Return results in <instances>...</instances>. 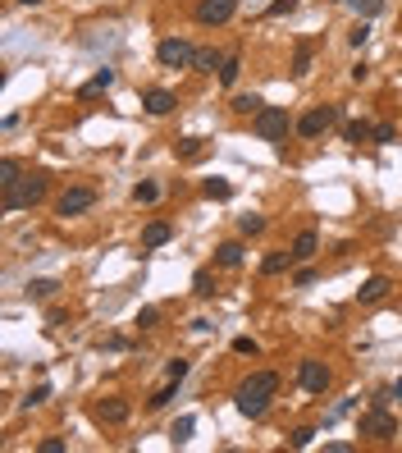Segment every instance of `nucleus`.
I'll use <instances>...</instances> for the list:
<instances>
[{
    "mask_svg": "<svg viewBox=\"0 0 402 453\" xmlns=\"http://www.w3.org/2000/svg\"><path fill=\"white\" fill-rule=\"evenodd\" d=\"M274 394H279V376H274V371H256V376H247L238 385L233 403H238L242 417H265V408H270Z\"/></svg>",
    "mask_w": 402,
    "mask_h": 453,
    "instance_id": "obj_1",
    "label": "nucleus"
},
{
    "mask_svg": "<svg viewBox=\"0 0 402 453\" xmlns=\"http://www.w3.org/2000/svg\"><path fill=\"white\" fill-rule=\"evenodd\" d=\"M51 192V174H23L19 183H10V188H0V206H5V215H14V211H28L37 206V201Z\"/></svg>",
    "mask_w": 402,
    "mask_h": 453,
    "instance_id": "obj_2",
    "label": "nucleus"
},
{
    "mask_svg": "<svg viewBox=\"0 0 402 453\" xmlns=\"http://www.w3.org/2000/svg\"><path fill=\"white\" fill-rule=\"evenodd\" d=\"M251 129H256V138H261V142H283V138H288L297 124H293V115L283 110V106H261V110L251 115Z\"/></svg>",
    "mask_w": 402,
    "mask_h": 453,
    "instance_id": "obj_3",
    "label": "nucleus"
},
{
    "mask_svg": "<svg viewBox=\"0 0 402 453\" xmlns=\"http://www.w3.org/2000/svg\"><path fill=\"white\" fill-rule=\"evenodd\" d=\"M357 435L361 440H393V435H398V417H393L389 408H384V403H375V408H366L357 417Z\"/></svg>",
    "mask_w": 402,
    "mask_h": 453,
    "instance_id": "obj_4",
    "label": "nucleus"
},
{
    "mask_svg": "<svg viewBox=\"0 0 402 453\" xmlns=\"http://www.w3.org/2000/svg\"><path fill=\"white\" fill-rule=\"evenodd\" d=\"M192 56H196V46L187 42V37H165V42L156 46V60H160L165 69H192Z\"/></svg>",
    "mask_w": 402,
    "mask_h": 453,
    "instance_id": "obj_5",
    "label": "nucleus"
},
{
    "mask_svg": "<svg viewBox=\"0 0 402 453\" xmlns=\"http://www.w3.org/2000/svg\"><path fill=\"white\" fill-rule=\"evenodd\" d=\"M92 206H97V192L83 188V183H78V188H65L55 197V215H60V220H74V215H83V211H92Z\"/></svg>",
    "mask_w": 402,
    "mask_h": 453,
    "instance_id": "obj_6",
    "label": "nucleus"
},
{
    "mask_svg": "<svg viewBox=\"0 0 402 453\" xmlns=\"http://www.w3.org/2000/svg\"><path fill=\"white\" fill-rule=\"evenodd\" d=\"M338 124V106H311V110L297 120V138H320Z\"/></svg>",
    "mask_w": 402,
    "mask_h": 453,
    "instance_id": "obj_7",
    "label": "nucleus"
},
{
    "mask_svg": "<svg viewBox=\"0 0 402 453\" xmlns=\"http://www.w3.org/2000/svg\"><path fill=\"white\" fill-rule=\"evenodd\" d=\"M329 366L325 362H315V357H306V362H297V385L306 389V394H325L329 389Z\"/></svg>",
    "mask_w": 402,
    "mask_h": 453,
    "instance_id": "obj_8",
    "label": "nucleus"
},
{
    "mask_svg": "<svg viewBox=\"0 0 402 453\" xmlns=\"http://www.w3.org/2000/svg\"><path fill=\"white\" fill-rule=\"evenodd\" d=\"M238 14V0H196V23L201 28H219Z\"/></svg>",
    "mask_w": 402,
    "mask_h": 453,
    "instance_id": "obj_9",
    "label": "nucleus"
},
{
    "mask_svg": "<svg viewBox=\"0 0 402 453\" xmlns=\"http://www.w3.org/2000/svg\"><path fill=\"white\" fill-rule=\"evenodd\" d=\"M92 417H97L101 426H124V421L133 417V403L119 398V394H110V398H101L97 408H92Z\"/></svg>",
    "mask_w": 402,
    "mask_h": 453,
    "instance_id": "obj_10",
    "label": "nucleus"
},
{
    "mask_svg": "<svg viewBox=\"0 0 402 453\" xmlns=\"http://www.w3.org/2000/svg\"><path fill=\"white\" fill-rule=\"evenodd\" d=\"M142 106H146V115H169L178 106V97L169 88H146L142 92Z\"/></svg>",
    "mask_w": 402,
    "mask_h": 453,
    "instance_id": "obj_11",
    "label": "nucleus"
},
{
    "mask_svg": "<svg viewBox=\"0 0 402 453\" xmlns=\"http://www.w3.org/2000/svg\"><path fill=\"white\" fill-rule=\"evenodd\" d=\"M288 252H293V261H297V265H306L315 252H320V233H315V229H302V233L293 238V247H288Z\"/></svg>",
    "mask_w": 402,
    "mask_h": 453,
    "instance_id": "obj_12",
    "label": "nucleus"
},
{
    "mask_svg": "<svg viewBox=\"0 0 402 453\" xmlns=\"http://www.w3.org/2000/svg\"><path fill=\"white\" fill-rule=\"evenodd\" d=\"M389 275H370L366 279V284H361L357 288V302H384V298H389Z\"/></svg>",
    "mask_w": 402,
    "mask_h": 453,
    "instance_id": "obj_13",
    "label": "nucleus"
},
{
    "mask_svg": "<svg viewBox=\"0 0 402 453\" xmlns=\"http://www.w3.org/2000/svg\"><path fill=\"white\" fill-rule=\"evenodd\" d=\"M242 256H247V247H242L238 238H228V243H219V247H215V265H224V270H238Z\"/></svg>",
    "mask_w": 402,
    "mask_h": 453,
    "instance_id": "obj_14",
    "label": "nucleus"
},
{
    "mask_svg": "<svg viewBox=\"0 0 402 453\" xmlns=\"http://www.w3.org/2000/svg\"><path fill=\"white\" fill-rule=\"evenodd\" d=\"M169 238H174V224H165V220H151L142 229V247H165Z\"/></svg>",
    "mask_w": 402,
    "mask_h": 453,
    "instance_id": "obj_15",
    "label": "nucleus"
},
{
    "mask_svg": "<svg viewBox=\"0 0 402 453\" xmlns=\"http://www.w3.org/2000/svg\"><path fill=\"white\" fill-rule=\"evenodd\" d=\"M219 65H224V56H219L215 46H201V51L192 56V69H196V74H215Z\"/></svg>",
    "mask_w": 402,
    "mask_h": 453,
    "instance_id": "obj_16",
    "label": "nucleus"
},
{
    "mask_svg": "<svg viewBox=\"0 0 402 453\" xmlns=\"http://www.w3.org/2000/svg\"><path fill=\"white\" fill-rule=\"evenodd\" d=\"M110 88H115V69H101L92 83H83V88H78V97L87 101V97H97V92H110Z\"/></svg>",
    "mask_w": 402,
    "mask_h": 453,
    "instance_id": "obj_17",
    "label": "nucleus"
},
{
    "mask_svg": "<svg viewBox=\"0 0 402 453\" xmlns=\"http://www.w3.org/2000/svg\"><path fill=\"white\" fill-rule=\"evenodd\" d=\"M370 138H375V124H366V120H352L348 129H343V142H352V147L370 142Z\"/></svg>",
    "mask_w": 402,
    "mask_h": 453,
    "instance_id": "obj_18",
    "label": "nucleus"
},
{
    "mask_svg": "<svg viewBox=\"0 0 402 453\" xmlns=\"http://www.w3.org/2000/svg\"><path fill=\"white\" fill-rule=\"evenodd\" d=\"M261 106H265V101L256 97V92H238V97H233V106H228V110H233V115H256V110H261Z\"/></svg>",
    "mask_w": 402,
    "mask_h": 453,
    "instance_id": "obj_19",
    "label": "nucleus"
},
{
    "mask_svg": "<svg viewBox=\"0 0 402 453\" xmlns=\"http://www.w3.org/2000/svg\"><path fill=\"white\" fill-rule=\"evenodd\" d=\"M288 265H297V261H293V252H270V256L261 261V270H265V275H283Z\"/></svg>",
    "mask_w": 402,
    "mask_h": 453,
    "instance_id": "obj_20",
    "label": "nucleus"
},
{
    "mask_svg": "<svg viewBox=\"0 0 402 453\" xmlns=\"http://www.w3.org/2000/svg\"><path fill=\"white\" fill-rule=\"evenodd\" d=\"M133 201H137V206H156V201H160V183H151V179L137 183V188H133Z\"/></svg>",
    "mask_w": 402,
    "mask_h": 453,
    "instance_id": "obj_21",
    "label": "nucleus"
},
{
    "mask_svg": "<svg viewBox=\"0 0 402 453\" xmlns=\"http://www.w3.org/2000/svg\"><path fill=\"white\" fill-rule=\"evenodd\" d=\"M55 293H60V279H33V284H28V298H37V302L55 298Z\"/></svg>",
    "mask_w": 402,
    "mask_h": 453,
    "instance_id": "obj_22",
    "label": "nucleus"
},
{
    "mask_svg": "<svg viewBox=\"0 0 402 453\" xmlns=\"http://www.w3.org/2000/svg\"><path fill=\"white\" fill-rule=\"evenodd\" d=\"M19 179H23V165L14 160V156H5V160H0V188H10V183H19Z\"/></svg>",
    "mask_w": 402,
    "mask_h": 453,
    "instance_id": "obj_23",
    "label": "nucleus"
},
{
    "mask_svg": "<svg viewBox=\"0 0 402 453\" xmlns=\"http://www.w3.org/2000/svg\"><path fill=\"white\" fill-rule=\"evenodd\" d=\"M192 293L196 298H215V275H210V270H196L192 275Z\"/></svg>",
    "mask_w": 402,
    "mask_h": 453,
    "instance_id": "obj_24",
    "label": "nucleus"
},
{
    "mask_svg": "<svg viewBox=\"0 0 402 453\" xmlns=\"http://www.w3.org/2000/svg\"><path fill=\"white\" fill-rule=\"evenodd\" d=\"M238 69H242L238 56H224V65H219V88H233V83H238Z\"/></svg>",
    "mask_w": 402,
    "mask_h": 453,
    "instance_id": "obj_25",
    "label": "nucleus"
},
{
    "mask_svg": "<svg viewBox=\"0 0 402 453\" xmlns=\"http://www.w3.org/2000/svg\"><path fill=\"white\" fill-rule=\"evenodd\" d=\"M174 389H178V380H165V385H160V389H156V394H151V398H146V408H151V412H160V408H165V403H169V398H174Z\"/></svg>",
    "mask_w": 402,
    "mask_h": 453,
    "instance_id": "obj_26",
    "label": "nucleus"
},
{
    "mask_svg": "<svg viewBox=\"0 0 402 453\" xmlns=\"http://www.w3.org/2000/svg\"><path fill=\"white\" fill-rule=\"evenodd\" d=\"M192 431H196V417H178L174 431H169V440H174V444H187V440H192Z\"/></svg>",
    "mask_w": 402,
    "mask_h": 453,
    "instance_id": "obj_27",
    "label": "nucleus"
},
{
    "mask_svg": "<svg viewBox=\"0 0 402 453\" xmlns=\"http://www.w3.org/2000/svg\"><path fill=\"white\" fill-rule=\"evenodd\" d=\"M306 69H311V46L297 42V51H293V78H302Z\"/></svg>",
    "mask_w": 402,
    "mask_h": 453,
    "instance_id": "obj_28",
    "label": "nucleus"
},
{
    "mask_svg": "<svg viewBox=\"0 0 402 453\" xmlns=\"http://www.w3.org/2000/svg\"><path fill=\"white\" fill-rule=\"evenodd\" d=\"M265 224H270L265 215H242V220H238V233H242V238H251V233H265Z\"/></svg>",
    "mask_w": 402,
    "mask_h": 453,
    "instance_id": "obj_29",
    "label": "nucleus"
},
{
    "mask_svg": "<svg viewBox=\"0 0 402 453\" xmlns=\"http://www.w3.org/2000/svg\"><path fill=\"white\" fill-rule=\"evenodd\" d=\"M206 197L228 201V197H233V183H224V179H206Z\"/></svg>",
    "mask_w": 402,
    "mask_h": 453,
    "instance_id": "obj_30",
    "label": "nucleus"
},
{
    "mask_svg": "<svg viewBox=\"0 0 402 453\" xmlns=\"http://www.w3.org/2000/svg\"><path fill=\"white\" fill-rule=\"evenodd\" d=\"M133 325H137V330H156V325H160V311H156V307H142Z\"/></svg>",
    "mask_w": 402,
    "mask_h": 453,
    "instance_id": "obj_31",
    "label": "nucleus"
},
{
    "mask_svg": "<svg viewBox=\"0 0 402 453\" xmlns=\"http://www.w3.org/2000/svg\"><path fill=\"white\" fill-rule=\"evenodd\" d=\"M178 156H183V160H196V156H201V138H183V142H178Z\"/></svg>",
    "mask_w": 402,
    "mask_h": 453,
    "instance_id": "obj_32",
    "label": "nucleus"
},
{
    "mask_svg": "<svg viewBox=\"0 0 402 453\" xmlns=\"http://www.w3.org/2000/svg\"><path fill=\"white\" fill-rule=\"evenodd\" d=\"M311 440H315V431H311V426H297V431L288 435V444H293V449H306Z\"/></svg>",
    "mask_w": 402,
    "mask_h": 453,
    "instance_id": "obj_33",
    "label": "nucleus"
},
{
    "mask_svg": "<svg viewBox=\"0 0 402 453\" xmlns=\"http://www.w3.org/2000/svg\"><path fill=\"white\" fill-rule=\"evenodd\" d=\"M357 10H361V19H380V14H384V0H357Z\"/></svg>",
    "mask_w": 402,
    "mask_h": 453,
    "instance_id": "obj_34",
    "label": "nucleus"
},
{
    "mask_svg": "<svg viewBox=\"0 0 402 453\" xmlns=\"http://www.w3.org/2000/svg\"><path fill=\"white\" fill-rule=\"evenodd\" d=\"M297 5H302V0H274L270 10H265V19H279V14H293Z\"/></svg>",
    "mask_w": 402,
    "mask_h": 453,
    "instance_id": "obj_35",
    "label": "nucleus"
},
{
    "mask_svg": "<svg viewBox=\"0 0 402 453\" xmlns=\"http://www.w3.org/2000/svg\"><path fill=\"white\" fill-rule=\"evenodd\" d=\"M375 142H380V147L398 142V129H393V124H375Z\"/></svg>",
    "mask_w": 402,
    "mask_h": 453,
    "instance_id": "obj_36",
    "label": "nucleus"
},
{
    "mask_svg": "<svg viewBox=\"0 0 402 453\" xmlns=\"http://www.w3.org/2000/svg\"><path fill=\"white\" fill-rule=\"evenodd\" d=\"M233 353H242V357H256L261 348H256V339H247V334H238V339H233Z\"/></svg>",
    "mask_w": 402,
    "mask_h": 453,
    "instance_id": "obj_37",
    "label": "nucleus"
},
{
    "mask_svg": "<svg viewBox=\"0 0 402 453\" xmlns=\"http://www.w3.org/2000/svg\"><path fill=\"white\" fill-rule=\"evenodd\" d=\"M46 398H51V385H37V389H33V394L23 398V408H42Z\"/></svg>",
    "mask_w": 402,
    "mask_h": 453,
    "instance_id": "obj_38",
    "label": "nucleus"
},
{
    "mask_svg": "<svg viewBox=\"0 0 402 453\" xmlns=\"http://www.w3.org/2000/svg\"><path fill=\"white\" fill-rule=\"evenodd\" d=\"M366 37H370V23L361 19L357 28H352V33H348V42H352V46H357V51H361V46H366Z\"/></svg>",
    "mask_w": 402,
    "mask_h": 453,
    "instance_id": "obj_39",
    "label": "nucleus"
},
{
    "mask_svg": "<svg viewBox=\"0 0 402 453\" xmlns=\"http://www.w3.org/2000/svg\"><path fill=\"white\" fill-rule=\"evenodd\" d=\"M165 376H169V380H183L187 376V362H183V357H174V362L165 366Z\"/></svg>",
    "mask_w": 402,
    "mask_h": 453,
    "instance_id": "obj_40",
    "label": "nucleus"
},
{
    "mask_svg": "<svg viewBox=\"0 0 402 453\" xmlns=\"http://www.w3.org/2000/svg\"><path fill=\"white\" fill-rule=\"evenodd\" d=\"M293 279H297V288H311V284H315V270H311V265H302Z\"/></svg>",
    "mask_w": 402,
    "mask_h": 453,
    "instance_id": "obj_41",
    "label": "nucleus"
},
{
    "mask_svg": "<svg viewBox=\"0 0 402 453\" xmlns=\"http://www.w3.org/2000/svg\"><path fill=\"white\" fill-rule=\"evenodd\" d=\"M42 453H65V440H55V435H51V440H42Z\"/></svg>",
    "mask_w": 402,
    "mask_h": 453,
    "instance_id": "obj_42",
    "label": "nucleus"
},
{
    "mask_svg": "<svg viewBox=\"0 0 402 453\" xmlns=\"http://www.w3.org/2000/svg\"><path fill=\"white\" fill-rule=\"evenodd\" d=\"M389 394H393V398H402V376H398V385H393V389H389Z\"/></svg>",
    "mask_w": 402,
    "mask_h": 453,
    "instance_id": "obj_43",
    "label": "nucleus"
},
{
    "mask_svg": "<svg viewBox=\"0 0 402 453\" xmlns=\"http://www.w3.org/2000/svg\"><path fill=\"white\" fill-rule=\"evenodd\" d=\"M19 5H28V10H37V5H42V0H19Z\"/></svg>",
    "mask_w": 402,
    "mask_h": 453,
    "instance_id": "obj_44",
    "label": "nucleus"
}]
</instances>
